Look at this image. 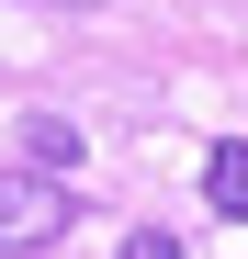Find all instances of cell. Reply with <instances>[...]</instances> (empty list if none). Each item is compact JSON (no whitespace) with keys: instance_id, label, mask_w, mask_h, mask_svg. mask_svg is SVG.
Wrapping results in <instances>:
<instances>
[{"instance_id":"6da1fadb","label":"cell","mask_w":248,"mask_h":259,"mask_svg":"<svg viewBox=\"0 0 248 259\" xmlns=\"http://www.w3.org/2000/svg\"><path fill=\"white\" fill-rule=\"evenodd\" d=\"M79 226V203L57 169H0V259H34V248H57Z\"/></svg>"},{"instance_id":"7a4b0ae2","label":"cell","mask_w":248,"mask_h":259,"mask_svg":"<svg viewBox=\"0 0 248 259\" xmlns=\"http://www.w3.org/2000/svg\"><path fill=\"white\" fill-rule=\"evenodd\" d=\"M203 203H215L226 226H248V136H226L215 158H203Z\"/></svg>"},{"instance_id":"3957f363","label":"cell","mask_w":248,"mask_h":259,"mask_svg":"<svg viewBox=\"0 0 248 259\" xmlns=\"http://www.w3.org/2000/svg\"><path fill=\"white\" fill-rule=\"evenodd\" d=\"M68 158H79V124L34 113V124H23V169H57V181H68Z\"/></svg>"},{"instance_id":"277c9868","label":"cell","mask_w":248,"mask_h":259,"mask_svg":"<svg viewBox=\"0 0 248 259\" xmlns=\"http://www.w3.org/2000/svg\"><path fill=\"white\" fill-rule=\"evenodd\" d=\"M124 259H181V237H158V226H147V237H124Z\"/></svg>"},{"instance_id":"5b68a950","label":"cell","mask_w":248,"mask_h":259,"mask_svg":"<svg viewBox=\"0 0 248 259\" xmlns=\"http://www.w3.org/2000/svg\"><path fill=\"white\" fill-rule=\"evenodd\" d=\"M57 12H102V0H57Z\"/></svg>"}]
</instances>
